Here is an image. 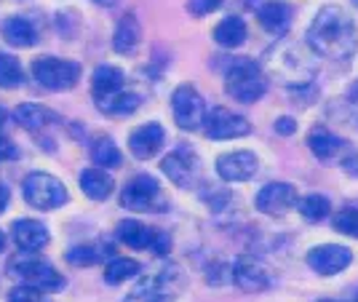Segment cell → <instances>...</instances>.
<instances>
[{
  "label": "cell",
  "instance_id": "obj_1",
  "mask_svg": "<svg viewBox=\"0 0 358 302\" xmlns=\"http://www.w3.org/2000/svg\"><path fill=\"white\" fill-rule=\"evenodd\" d=\"M308 48L324 59H350L358 51L356 22L340 6H324L308 27Z\"/></svg>",
  "mask_w": 358,
  "mask_h": 302
},
{
  "label": "cell",
  "instance_id": "obj_2",
  "mask_svg": "<svg viewBox=\"0 0 358 302\" xmlns=\"http://www.w3.org/2000/svg\"><path fill=\"white\" fill-rule=\"evenodd\" d=\"M273 80L284 83L289 89H302L308 86L315 76V64L308 57V51L302 45L294 43H278L273 45L265 57V67Z\"/></svg>",
  "mask_w": 358,
  "mask_h": 302
},
{
  "label": "cell",
  "instance_id": "obj_3",
  "mask_svg": "<svg viewBox=\"0 0 358 302\" xmlns=\"http://www.w3.org/2000/svg\"><path fill=\"white\" fill-rule=\"evenodd\" d=\"M22 198L35 212H57L70 203V190L59 177L48 171H30L22 180Z\"/></svg>",
  "mask_w": 358,
  "mask_h": 302
},
{
  "label": "cell",
  "instance_id": "obj_4",
  "mask_svg": "<svg viewBox=\"0 0 358 302\" xmlns=\"http://www.w3.org/2000/svg\"><path fill=\"white\" fill-rule=\"evenodd\" d=\"M30 76L32 80L45 91H73L80 83L83 76V67L73 59H62L54 54H43V57H35L30 64Z\"/></svg>",
  "mask_w": 358,
  "mask_h": 302
},
{
  "label": "cell",
  "instance_id": "obj_5",
  "mask_svg": "<svg viewBox=\"0 0 358 302\" xmlns=\"http://www.w3.org/2000/svg\"><path fill=\"white\" fill-rule=\"evenodd\" d=\"M265 89H268L265 70L254 59H236L224 73V91L241 105H252L257 99H262Z\"/></svg>",
  "mask_w": 358,
  "mask_h": 302
},
{
  "label": "cell",
  "instance_id": "obj_6",
  "mask_svg": "<svg viewBox=\"0 0 358 302\" xmlns=\"http://www.w3.org/2000/svg\"><path fill=\"white\" fill-rule=\"evenodd\" d=\"M6 271H8V275L19 278L22 284H30V287L41 289L45 294L62 292V289L67 287L64 275H62L51 262H45V259H41V257H32V254H24V252H19V254L8 262Z\"/></svg>",
  "mask_w": 358,
  "mask_h": 302
},
{
  "label": "cell",
  "instance_id": "obj_7",
  "mask_svg": "<svg viewBox=\"0 0 358 302\" xmlns=\"http://www.w3.org/2000/svg\"><path fill=\"white\" fill-rule=\"evenodd\" d=\"M120 206L129 212H164L166 196L161 182L150 174H136L120 190Z\"/></svg>",
  "mask_w": 358,
  "mask_h": 302
},
{
  "label": "cell",
  "instance_id": "obj_8",
  "mask_svg": "<svg viewBox=\"0 0 358 302\" xmlns=\"http://www.w3.org/2000/svg\"><path fill=\"white\" fill-rule=\"evenodd\" d=\"M161 171L182 190H195L201 185V158L190 145H179L161 161Z\"/></svg>",
  "mask_w": 358,
  "mask_h": 302
},
{
  "label": "cell",
  "instance_id": "obj_9",
  "mask_svg": "<svg viewBox=\"0 0 358 302\" xmlns=\"http://www.w3.org/2000/svg\"><path fill=\"white\" fill-rule=\"evenodd\" d=\"M171 113L182 131H198V129H203L206 102L193 83H182L171 94Z\"/></svg>",
  "mask_w": 358,
  "mask_h": 302
},
{
  "label": "cell",
  "instance_id": "obj_10",
  "mask_svg": "<svg viewBox=\"0 0 358 302\" xmlns=\"http://www.w3.org/2000/svg\"><path fill=\"white\" fill-rule=\"evenodd\" d=\"M182 275L174 268H166L161 273H152L148 278L136 281V287L129 292V297L123 302H174L179 292Z\"/></svg>",
  "mask_w": 358,
  "mask_h": 302
},
{
  "label": "cell",
  "instance_id": "obj_11",
  "mask_svg": "<svg viewBox=\"0 0 358 302\" xmlns=\"http://www.w3.org/2000/svg\"><path fill=\"white\" fill-rule=\"evenodd\" d=\"M203 131L209 139L224 142V139H238L252 131V123L246 121L243 115L233 113V110H224V107H214L209 115L203 118Z\"/></svg>",
  "mask_w": 358,
  "mask_h": 302
},
{
  "label": "cell",
  "instance_id": "obj_12",
  "mask_svg": "<svg viewBox=\"0 0 358 302\" xmlns=\"http://www.w3.org/2000/svg\"><path fill=\"white\" fill-rule=\"evenodd\" d=\"M230 281L238 289L249 292V294H257V292H265V289L273 287V275L270 271L254 257H238L233 271H230Z\"/></svg>",
  "mask_w": 358,
  "mask_h": 302
},
{
  "label": "cell",
  "instance_id": "obj_13",
  "mask_svg": "<svg viewBox=\"0 0 358 302\" xmlns=\"http://www.w3.org/2000/svg\"><path fill=\"white\" fill-rule=\"evenodd\" d=\"M297 187L289 185V182H270L265 185L257 198H254V206L262 214H270V217H281L286 209L297 206Z\"/></svg>",
  "mask_w": 358,
  "mask_h": 302
},
{
  "label": "cell",
  "instance_id": "obj_14",
  "mask_svg": "<svg viewBox=\"0 0 358 302\" xmlns=\"http://www.w3.org/2000/svg\"><path fill=\"white\" fill-rule=\"evenodd\" d=\"M11 241L16 243L19 252H24V254H38V252H43L45 246H48V241H51V230H48L41 220H30V217L14 220V222H11Z\"/></svg>",
  "mask_w": 358,
  "mask_h": 302
},
{
  "label": "cell",
  "instance_id": "obj_15",
  "mask_svg": "<svg viewBox=\"0 0 358 302\" xmlns=\"http://www.w3.org/2000/svg\"><path fill=\"white\" fill-rule=\"evenodd\" d=\"M305 262L318 275H337V273H343L353 262V254H350V249H345L340 243H324V246L310 249Z\"/></svg>",
  "mask_w": 358,
  "mask_h": 302
},
{
  "label": "cell",
  "instance_id": "obj_16",
  "mask_svg": "<svg viewBox=\"0 0 358 302\" xmlns=\"http://www.w3.org/2000/svg\"><path fill=\"white\" fill-rule=\"evenodd\" d=\"M166 145V131L161 123L150 121V123H142V126H136L134 131L129 134V150L134 155L136 161H150V158H155L158 152L164 150Z\"/></svg>",
  "mask_w": 358,
  "mask_h": 302
},
{
  "label": "cell",
  "instance_id": "obj_17",
  "mask_svg": "<svg viewBox=\"0 0 358 302\" xmlns=\"http://www.w3.org/2000/svg\"><path fill=\"white\" fill-rule=\"evenodd\" d=\"M257 171H259V161L249 150L224 152L217 158V174L224 182H249Z\"/></svg>",
  "mask_w": 358,
  "mask_h": 302
},
{
  "label": "cell",
  "instance_id": "obj_18",
  "mask_svg": "<svg viewBox=\"0 0 358 302\" xmlns=\"http://www.w3.org/2000/svg\"><path fill=\"white\" fill-rule=\"evenodd\" d=\"M0 38L11 48H32L41 41V30H38V24L32 22L30 16L11 14L6 19H0Z\"/></svg>",
  "mask_w": 358,
  "mask_h": 302
},
{
  "label": "cell",
  "instance_id": "obj_19",
  "mask_svg": "<svg viewBox=\"0 0 358 302\" xmlns=\"http://www.w3.org/2000/svg\"><path fill=\"white\" fill-rule=\"evenodd\" d=\"M14 121L22 129H27L30 134H38V131H45L57 123H64V118L59 113H54L51 107L38 105V102H22V105L14 107Z\"/></svg>",
  "mask_w": 358,
  "mask_h": 302
},
{
  "label": "cell",
  "instance_id": "obj_20",
  "mask_svg": "<svg viewBox=\"0 0 358 302\" xmlns=\"http://www.w3.org/2000/svg\"><path fill=\"white\" fill-rule=\"evenodd\" d=\"M78 185H80V193L89 198V201H96V203L110 201L113 193H115V180H113V174H110L107 168H99V166L83 168V171L78 174Z\"/></svg>",
  "mask_w": 358,
  "mask_h": 302
},
{
  "label": "cell",
  "instance_id": "obj_21",
  "mask_svg": "<svg viewBox=\"0 0 358 302\" xmlns=\"http://www.w3.org/2000/svg\"><path fill=\"white\" fill-rule=\"evenodd\" d=\"M142 45V24L136 14H123L115 24V32H113V51L120 54V57H134Z\"/></svg>",
  "mask_w": 358,
  "mask_h": 302
},
{
  "label": "cell",
  "instance_id": "obj_22",
  "mask_svg": "<svg viewBox=\"0 0 358 302\" xmlns=\"http://www.w3.org/2000/svg\"><path fill=\"white\" fill-rule=\"evenodd\" d=\"M257 19H259L262 30L273 32V35H284L292 27L294 8L284 0H262V6L257 8Z\"/></svg>",
  "mask_w": 358,
  "mask_h": 302
},
{
  "label": "cell",
  "instance_id": "obj_23",
  "mask_svg": "<svg viewBox=\"0 0 358 302\" xmlns=\"http://www.w3.org/2000/svg\"><path fill=\"white\" fill-rule=\"evenodd\" d=\"M308 148H310V152H313L321 164H334V161H340L345 152L350 150V145L345 142L343 136L331 134V131H327V129H315V131H310V136H308Z\"/></svg>",
  "mask_w": 358,
  "mask_h": 302
},
{
  "label": "cell",
  "instance_id": "obj_24",
  "mask_svg": "<svg viewBox=\"0 0 358 302\" xmlns=\"http://www.w3.org/2000/svg\"><path fill=\"white\" fill-rule=\"evenodd\" d=\"M123 89H126V73L115 64H99L91 73V96H94V102L113 96V94H118Z\"/></svg>",
  "mask_w": 358,
  "mask_h": 302
},
{
  "label": "cell",
  "instance_id": "obj_25",
  "mask_svg": "<svg viewBox=\"0 0 358 302\" xmlns=\"http://www.w3.org/2000/svg\"><path fill=\"white\" fill-rule=\"evenodd\" d=\"M115 238H118L123 246L134 249V252H145L152 246V238H155V227L145 225L139 220H120L118 227H115Z\"/></svg>",
  "mask_w": 358,
  "mask_h": 302
},
{
  "label": "cell",
  "instance_id": "obj_26",
  "mask_svg": "<svg viewBox=\"0 0 358 302\" xmlns=\"http://www.w3.org/2000/svg\"><path fill=\"white\" fill-rule=\"evenodd\" d=\"M139 105H142V96L134 94V91H126V89L96 102L99 113H105V115H110V118H126V115H134L136 110H139Z\"/></svg>",
  "mask_w": 358,
  "mask_h": 302
},
{
  "label": "cell",
  "instance_id": "obj_27",
  "mask_svg": "<svg viewBox=\"0 0 358 302\" xmlns=\"http://www.w3.org/2000/svg\"><path fill=\"white\" fill-rule=\"evenodd\" d=\"M89 155H91V161H94V166L107 168V171H110V168H118L120 164H123V152H120V148L115 145L113 136H96V139L91 142Z\"/></svg>",
  "mask_w": 358,
  "mask_h": 302
},
{
  "label": "cell",
  "instance_id": "obj_28",
  "mask_svg": "<svg viewBox=\"0 0 358 302\" xmlns=\"http://www.w3.org/2000/svg\"><path fill=\"white\" fill-rule=\"evenodd\" d=\"M211 35H214V41L222 48H238V45H243L249 30H246V22L241 16H224L222 22L214 27Z\"/></svg>",
  "mask_w": 358,
  "mask_h": 302
},
{
  "label": "cell",
  "instance_id": "obj_29",
  "mask_svg": "<svg viewBox=\"0 0 358 302\" xmlns=\"http://www.w3.org/2000/svg\"><path fill=\"white\" fill-rule=\"evenodd\" d=\"M142 273V265L131 257H113L105 265V284L110 287H118L123 281H131Z\"/></svg>",
  "mask_w": 358,
  "mask_h": 302
},
{
  "label": "cell",
  "instance_id": "obj_30",
  "mask_svg": "<svg viewBox=\"0 0 358 302\" xmlns=\"http://www.w3.org/2000/svg\"><path fill=\"white\" fill-rule=\"evenodd\" d=\"M24 67L22 62L16 59L14 54H0V89L3 91H14L19 86H24Z\"/></svg>",
  "mask_w": 358,
  "mask_h": 302
},
{
  "label": "cell",
  "instance_id": "obj_31",
  "mask_svg": "<svg viewBox=\"0 0 358 302\" xmlns=\"http://www.w3.org/2000/svg\"><path fill=\"white\" fill-rule=\"evenodd\" d=\"M105 254H107V249H102V246H94V243H80V246L67 249L64 259H67L73 268H94V265H99V262L105 259Z\"/></svg>",
  "mask_w": 358,
  "mask_h": 302
},
{
  "label": "cell",
  "instance_id": "obj_32",
  "mask_svg": "<svg viewBox=\"0 0 358 302\" xmlns=\"http://www.w3.org/2000/svg\"><path fill=\"white\" fill-rule=\"evenodd\" d=\"M299 206V214H302V220L305 222H321V220H327L329 217V198L321 196V193H310V196H305L302 201H297Z\"/></svg>",
  "mask_w": 358,
  "mask_h": 302
},
{
  "label": "cell",
  "instance_id": "obj_33",
  "mask_svg": "<svg viewBox=\"0 0 358 302\" xmlns=\"http://www.w3.org/2000/svg\"><path fill=\"white\" fill-rule=\"evenodd\" d=\"M331 222H334V230L358 238V206H345V209H340V212L334 214Z\"/></svg>",
  "mask_w": 358,
  "mask_h": 302
},
{
  "label": "cell",
  "instance_id": "obj_34",
  "mask_svg": "<svg viewBox=\"0 0 358 302\" xmlns=\"http://www.w3.org/2000/svg\"><path fill=\"white\" fill-rule=\"evenodd\" d=\"M8 302H51V300H48L45 292L30 287V284H16V287L8 292Z\"/></svg>",
  "mask_w": 358,
  "mask_h": 302
},
{
  "label": "cell",
  "instance_id": "obj_35",
  "mask_svg": "<svg viewBox=\"0 0 358 302\" xmlns=\"http://www.w3.org/2000/svg\"><path fill=\"white\" fill-rule=\"evenodd\" d=\"M224 0H187V11L193 16H209L211 11H217Z\"/></svg>",
  "mask_w": 358,
  "mask_h": 302
},
{
  "label": "cell",
  "instance_id": "obj_36",
  "mask_svg": "<svg viewBox=\"0 0 358 302\" xmlns=\"http://www.w3.org/2000/svg\"><path fill=\"white\" fill-rule=\"evenodd\" d=\"M150 252H155L158 257H166L169 252H171V238L161 233V230H155V238H152V246H150Z\"/></svg>",
  "mask_w": 358,
  "mask_h": 302
},
{
  "label": "cell",
  "instance_id": "obj_37",
  "mask_svg": "<svg viewBox=\"0 0 358 302\" xmlns=\"http://www.w3.org/2000/svg\"><path fill=\"white\" fill-rule=\"evenodd\" d=\"M14 158H19V148H16L8 136L0 134V164L3 161H14Z\"/></svg>",
  "mask_w": 358,
  "mask_h": 302
},
{
  "label": "cell",
  "instance_id": "obj_38",
  "mask_svg": "<svg viewBox=\"0 0 358 302\" xmlns=\"http://www.w3.org/2000/svg\"><path fill=\"white\" fill-rule=\"evenodd\" d=\"M297 131V121L294 118H278L275 121V134L278 136H292Z\"/></svg>",
  "mask_w": 358,
  "mask_h": 302
},
{
  "label": "cell",
  "instance_id": "obj_39",
  "mask_svg": "<svg viewBox=\"0 0 358 302\" xmlns=\"http://www.w3.org/2000/svg\"><path fill=\"white\" fill-rule=\"evenodd\" d=\"M343 168L350 174V177H356L358 180V150L356 152H350V155H345L343 158Z\"/></svg>",
  "mask_w": 358,
  "mask_h": 302
},
{
  "label": "cell",
  "instance_id": "obj_40",
  "mask_svg": "<svg viewBox=\"0 0 358 302\" xmlns=\"http://www.w3.org/2000/svg\"><path fill=\"white\" fill-rule=\"evenodd\" d=\"M8 206H11V187L0 180V214L6 212Z\"/></svg>",
  "mask_w": 358,
  "mask_h": 302
},
{
  "label": "cell",
  "instance_id": "obj_41",
  "mask_svg": "<svg viewBox=\"0 0 358 302\" xmlns=\"http://www.w3.org/2000/svg\"><path fill=\"white\" fill-rule=\"evenodd\" d=\"M96 6H102V8H115L120 0H94Z\"/></svg>",
  "mask_w": 358,
  "mask_h": 302
},
{
  "label": "cell",
  "instance_id": "obj_42",
  "mask_svg": "<svg viewBox=\"0 0 358 302\" xmlns=\"http://www.w3.org/2000/svg\"><path fill=\"white\" fill-rule=\"evenodd\" d=\"M6 121H8V110L0 105V134H3V126H6Z\"/></svg>",
  "mask_w": 358,
  "mask_h": 302
},
{
  "label": "cell",
  "instance_id": "obj_43",
  "mask_svg": "<svg viewBox=\"0 0 358 302\" xmlns=\"http://www.w3.org/2000/svg\"><path fill=\"white\" fill-rule=\"evenodd\" d=\"M6 243H8V238H6V233H3V230H0V252H3V249H6Z\"/></svg>",
  "mask_w": 358,
  "mask_h": 302
},
{
  "label": "cell",
  "instance_id": "obj_44",
  "mask_svg": "<svg viewBox=\"0 0 358 302\" xmlns=\"http://www.w3.org/2000/svg\"><path fill=\"white\" fill-rule=\"evenodd\" d=\"M318 302H331V300H318Z\"/></svg>",
  "mask_w": 358,
  "mask_h": 302
}]
</instances>
